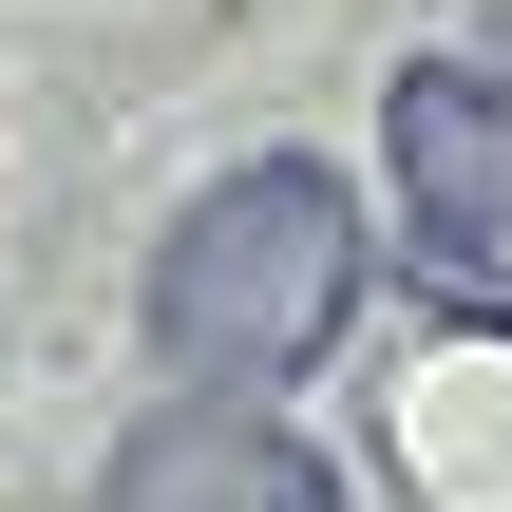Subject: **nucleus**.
Wrapping results in <instances>:
<instances>
[{
	"mask_svg": "<svg viewBox=\"0 0 512 512\" xmlns=\"http://www.w3.org/2000/svg\"><path fill=\"white\" fill-rule=\"evenodd\" d=\"M361 304V209L323 152H247L228 190H190V228L152 247V342L209 380V399H266L342 342Z\"/></svg>",
	"mask_w": 512,
	"mask_h": 512,
	"instance_id": "nucleus-1",
	"label": "nucleus"
},
{
	"mask_svg": "<svg viewBox=\"0 0 512 512\" xmlns=\"http://www.w3.org/2000/svg\"><path fill=\"white\" fill-rule=\"evenodd\" d=\"M380 171H399V228L437 266H512V76L475 57H418L380 95Z\"/></svg>",
	"mask_w": 512,
	"mask_h": 512,
	"instance_id": "nucleus-2",
	"label": "nucleus"
},
{
	"mask_svg": "<svg viewBox=\"0 0 512 512\" xmlns=\"http://www.w3.org/2000/svg\"><path fill=\"white\" fill-rule=\"evenodd\" d=\"M95 512H323V456L285 437V418H247V399H171V418H133L114 437V475H95Z\"/></svg>",
	"mask_w": 512,
	"mask_h": 512,
	"instance_id": "nucleus-3",
	"label": "nucleus"
},
{
	"mask_svg": "<svg viewBox=\"0 0 512 512\" xmlns=\"http://www.w3.org/2000/svg\"><path fill=\"white\" fill-rule=\"evenodd\" d=\"M494 57H512V0H494Z\"/></svg>",
	"mask_w": 512,
	"mask_h": 512,
	"instance_id": "nucleus-4",
	"label": "nucleus"
}]
</instances>
